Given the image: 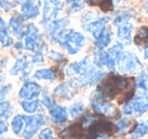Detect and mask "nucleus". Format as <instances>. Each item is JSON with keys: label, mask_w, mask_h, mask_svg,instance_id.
<instances>
[{"label": "nucleus", "mask_w": 148, "mask_h": 139, "mask_svg": "<svg viewBox=\"0 0 148 139\" xmlns=\"http://www.w3.org/2000/svg\"><path fill=\"white\" fill-rule=\"evenodd\" d=\"M53 42L59 44L60 46L64 48L68 54L75 55L77 54L85 44V38L79 32L74 30H67L58 34L53 40Z\"/></svg>", "instance_id": "nucleus-1"}, {"label": "nucleus", "mask_w": 148, "mask_h": 139, "mask_svg": "<svg viewBox=\"0 0 148 139\" xmlns=\"http://www.w3.org/2000/svg\"><path fill=\"white\" fill-rule=\"evenodd\" d=\"M130 81L128 78L118 75H112L106 78L97 87V92L105 98H115L119 92L125 90L129 86Z\"/></svg>", "instance_id": "nucleus-2"}, {"label": "nucleus", "mask_w": 148, "mask_h": 139, "mask_svg": "<svg viewBox=\"0 0 148 139\" xmlns=\"http://www.w3.org/2000/svg\"><path fill=\"white\" fill-rule=\"evenodd\" d=\"M109 21L110 17H101L99 13L95 11H87L81 17L82 28L86 32L90 33L95 39H97L107 29V25Z\"/></svg>", "instance_id": "nucleus-3"}, {"label": "nucleus", "mask_w": 148, "mask_h": 139, "mask_svg": "<svg viewBox=\"0 0 148 139\" xmlns=\"http://www.w3.org/2000/svg\"><path fill=\"white\" fill-rule=\"evenodd\" d=\"M23 49L32 52L41 51V48L43 46V38L40 35L39 30L34 23H29L25 29L23 36Z\"/></svg>", "instance_id": "nucleus-4"}, {"label": "nucleus", "mask_w": 148, "mask_h": 139, "mask_svg": "<svg viewBox=\"0 0 148 139\" xmlns=\"http://www.w3.org/2000/svg\"><path fill=\"white\" fill-rule=\"evenodd\" d=\"M116 65L118 66V70L121 73L125 74H135L139 72L141 67V62L139 58L133 53L130 52H124L117 60Z\"/></svg>", "instance_id": "nucleus-5"}, {"label": "nucleus", "mask_w": 148, "mask_h": 139, "mask_svg": "<svg viewBox=\"0 0 148 139\" xmlns=\"http://www.w3.org/2000/svg\"><path fill=\"white\" fill-rule=\"evenodd\" d=\"M90 105L91 108L97 113V114L103 115L108 117H116L117 109L115 105L108 102L99 92H93L90 96Z\"/></svg>", "instance_id": "nucleus-6"}, {"label": "nucleus", "mask_w": 148, "mask_h": 139, "mask_svg": "<svg viewBox=\"0 0 148 139\" xmlns=\"http://www.w3.org/2000/svg\"><path fill=\"white\" fill-rule=\"evenodd\" d=\"M64 3L61 0H44L43 11H42V21L43 25L56 19L60 11L63 9Z\"/></svg>", "instance_id": "nucleus-7"}, {"label": "nucleus", "mask_w": 148, "mask_h": 139, "mask_svg": "<svg viewBox=\"0 0 148 139\" xmlns=\"http://www.w3.org/2000/svg\"><path fill=\"white\" fill-rule=\"evenodd\" d=\"M21 11L25 19H32L40 14L42 1L41 0H18Z\"/></svg>", "instance_id": "nucleus-8"}, {"label": "nucleus", "mask_w": 148, "mask_h": 139, "mask_svg": "<svg viewBox=\"0 0 148 139\" xmlns=\"http://www.w3.org/2000/svg\"><path fill=\"white\" fill-rule=\"evenodd\" d=\"M44 124H45V117L42 114H36L29 117L23 129V138L31 139L38 132L40 127Z\"/></svg>", "instance_id": "nucleus-9"}, {"label": "nucleus", "mask_w": 148, "mask_h": 139, "mask_svg": "<svg viewBox=\"0 0 148 139\" xmlns=\"http://www.w3.org/2000/svg\"><path fill=\"white\" fill-rule=\"evenodd\" d=\"M42 86L39 83L34 81H27L23 83L21 88L19 89L18 96L21 98L25 100H36L42 92Z\"/></svg>", "instance_id": "nucleus-10"}, {"label": "nucleus", "mask_w": 148, "mask_h": 139, "mask_svg": "<svg viewBox=\"0 0 148 139\" xmlns=\"http://www.w3.org/2000/svg\"><path fill=\"white\" fill-rule=\"evenodd\" d=\"M93 61L97 67H103L106 66L111 71L116 70V60L110 55L109 52L103 51V49H99L95 52L93 55Z\"/></svg>", "instance_id": "nucleus-11"}, {"label": "nucleus", "mask_w": 148, "mask_h": 139, "mask_svg": "<svg viewBox=\"0 0 148 139\" xmlns=\"http://www.w3.org/2000/svg\"><path fill=\"white\" fill-rule=\"evenodd\" d=\"M68 25H69V21L63 17V19H56L54 21H50L47 25H44V28H45L46 34L49 37V39L53 40L58 34L65 31L67 29Z\"/></svg>", "instance_id": "nucleus-12"}, {"label": "nucleus", "mask_w": 148, "mask_h": 139, "mask_svg": "<svg viewBox=\"0 0 148 139\" xmlns=\"http://www.w3.org/2000/svg\"><path fill=\"white\" fill-rule=\"evenodd\" d=\"M116 27H117V37L119 40V44H121L122 46L131 45L133 25L130 21H124Z\"/></svg>", "instance_id": "nucleus-13"}, {"label": "nucleus", "mask_w": 148, "mask_h": 139, "mask_svg": "<svg viewBox=\"0 0 148 139\" xmlns=\"http://www.w3.org/2000/svg\"><path fill=\"white\" fill-rule=\"evenodd\" d=\"M90 60L88 57L83 58L81 61L74 62V63L70 64L65 70V73L67 76H81L87 72L91 68Z\"/></svg>", "instance_id": "nucleus-14"}, {"label": "nucleus", "mask_w": 148, "mask_h": 139, "mask_svg": "<svg viewBox=\"0 0 148 139\" xmlns=\"http://www.w3.org/2000/svg\"><path fill=\"white\" fill-rule=\"evenodd\" d=\"M75 86L70 82H63L57 85L54 89V94L62 100H71L75 94Z\"/></svg>", "instance_id": "nucleus-15"}, {"label": "nucleus", "mask_w": 148, "mask_h": 139, "mask_svg": "<svg viewBox=\"0 0 148 139\" xmlns=\"http://www.w3.org/2000/svg\"><path fill=\"white\" fill-rule=\"evenodd\" d=\"M49 115L53 122L59 125L64 124L68 119V113L66 108L63 106H58V105H55L51 109H49Z\"/></svg>", "instance_id": "nucleus-16"}, {"label": "nucleus", "mask_w": 148, "mask_h": 139, "mask_svg": "<svg viewBox=\"0 0 148 139\" xmlns=\"http://www.w3.org/2000/svg\"><path fill=\"white\" fill-rule=\"evenodd\" d=\"M29 59H17L15 61V63L13 64V66L10 69V74L12 75H17V74L21 73L23 76L21 78L27 77L31 71V64H29Z\"/></svg>", "instance_id": "nucleus-17"}, {"label": "nucleus", "mask_w": 148, "mask_h": 139, "mask_svg": "<svg viewBox=\"0 0 148 139\" xmlns=\"http://www.w3.org/2000/svg\"><path fill=\"white\" fill-rule=\"evenodd\" d=\"M23 21H25V19L19 14H14L10 17L8 21V28L14 36H17V37L23 36L25 29L23 27Z\"/></svg>", "instance_id": "nucleus-18"}, {"label": "nucleus", "mask_w": 148, "mask_h": 139, "mask_svg": "<svg viewBox=\"0 0 148 139\" xmlns=\"http://www.w3.org/2000/svg\"><path fill=\"white\" fill-rule=\"evenodd\" d=\"M132 104L134 112L137 113L138 116H142L148 111V96L145 94H140L138 96H136Z\"/></svg>", "instance_id": "nucleus-19"}, {"label": "nucleus", "mask_w": 148, "mask_h": 139, "mask_svg": "<svg viewBox=\"0 0 148 139\" xmlns=\"http://www.w3.org/2000/svg\"><path fill=\"white\" fill-rule=\"evenodd\" d=\"M136 13L133 9H128V8H121L119 10L115 11L114 13V25H118L119 23H124V21H129L131 19L135 17Z\"/></svg>", "instance_id": "nucleus-20"}, {"label": "nucleus", "mask_w": 148, "mask_h": 139, "mask_svg": "<svg viewBox=\"0 0 148 139\" xmlns=\"http://www.w3.org/2000/svg\"><path fill=\"white\" fill-rule=\"evenodd\" d=\"M82 127H79L78 124L72 125L61 132V137L63 139H78L82 135Z\"/></svg>", "instance_id": "nucleus-21"}, {"label": "nucleus", "mask_w": 148, "mask_h": 139, "mask_svg": "<svg viewBox=\"0 0 148 139\" xmlns=\"http://www.w3.org/2000/svg\"><path fill=\"white\" fill-rule=\"evenodd\" d=\"M95 45L97 46L99 49H103V48L108 47L112 41V33L108 29H106L97 39H95Z\"/></svg>", "instance_id": "nucleus-22"}, {"label": "nucleus", "mask_w": 148, "mask_h": 139, "mask_svg": "<svg viewBox=\"0 0 148 139\" xmlns=\"http://www.w3.org/2000/svg\"><path fill=\"white\" fill-rule=\"evenodd\" d=\"M27 118H29V117L25 116V115L19 114V115H16V116L12 119V121H11V127H12V130L15 134L18 135L19 133L21 132V130L25 128V125L27 121Z\"/></svg>", "instance_id": "nucleus-23"}, {"label": "nucleus", "mask_w": 148, "mask_h": 139, "mask_svg": "<svg viewBox=\"0 0 148 139\" xmlns=\"http://www.w3.org/2000/svg\"><path fill=\"white\" fill-rule=\"evenodd\" d=\"M34 77L40 80H47V81H53L56 79V74L52 69L49 68H42V69L36 70L34 73Z\"/></svg>", "instance_id": "nucleus-24"}, {"label": "nucleus", "mask_w": 148, "mask_h": 139, "mask_svg": "<svg viewBox=\"0 0 148 139\" xmlns=\"http://www.w3.org/2000/svg\"><path fill=\"white\" fill-rule=\"evenodd\" d=\"M41 106V102L39 100H23L21 102V108L25 113L34 114L38 111V109Z\"/></svg>", "instance_id": "nucleus-25"}, {"label": "nucleus", "mask_w": 148, "mask_h": 139, "mask_svg": "<svg viewBox=\"0 0 148 139\" xmlns=\"http://www.w3.org/2000/svg\"><path fill=\"white\" fill-rule=\"evenodd\" d=\"M83 1L84 0H66V2L69 4L67 12L69 14H74V13H77L80 10H82Z\"/></svg>", "instance_id": "nucleus-26"}, {"label": "nucleus", "mask_w": 148, "mask_h": 139, "mask_svg": "<svg viewBox=\"0 0 148 139\" xmlns=\"http://www.w3.org/2000/svg\"><path fill=\"white\" fill-rule=\"evenodd\" d=\"M84 104L82 102H76L74 103L69 109V114L71 116V118L76 119L78 116H80L83 112H84Z\"/></svg>", "instance_id": "nucleus-27"}, {"label": "nucleus", "mask_w": 148, "mask_h": 139, "mask_svg": "<svg viewBox=\"0 0 148 139\" xmlns=\"http://www.w3.org/2000/svg\"><path fill=\"white\" fill-rule=\"evenodd\" d=\"M147 82H148V78H147V75H146L145 72H140L139 73V76L137 78V81H136V84H135V88L136 89H139L141 92H146L148 88L147 86Z\"/></svg>", "instance_id": "nucleus-28"}, {"label": "nucleus", "mask_w": 148, "mask_h": 139, "mask_svg": "<svg viewBox=\"0 0 148 139\" xmlns=\"http://www.w3.org/2000/svg\"><path fill=\"white\" fill-rule=\"evenodd\" d=\"M135 42L137 44L146 43L148 45V27H141L137 32V35L135 37Z\"/></svg>", "instance_id": "nucleus-29"}, {"label": "nucleus", "mask_w": 148, "mask_h": 139, "mask_svg": "<svg viewBox=\"0 0 148 139\" xmlns=\"http://www.w3.org/2000/svg\"><path fill=\"white\" fill-rule=\"evenodd\" d=\"M11 114H12V107H11L10 103L1 100L0 102V116L7 120L11 116Z\"/></svg>", "instance_id": "nucleus-30"}, {"label": "nucleus", "mask_w": 148, "mask_h": 139, "mask_svg": "<svg viewBox=\"0 0 148 139\" xmlns=\"http://www.w3.org/2000/svg\"><path fill=\"white\" fill-rule=\"evenodd\" d=\"M148 132V128L144 123H140L136 126V128L134 129V131L131 133V138L132 139H138L143 137L144 135H146Z\"/></svg>", "instance_id": "nucleus-31"}, {"label": "nucleus", "mask_w": 148, "mask_h": 139, "mask_svg": "<svg viewBox=\"0 0 148 139\" xmlns=\"http://www.w3.org/2000/svg\"><path fill=\"white\" fill-rule=\"evenodd\" d=\"M0 43L2 47H9L12 45L13 40L11 36L9 35V31L7 28H5L3 31L0 32Z\"/></svg>", "instance_id": "nucleus-32"}, {"label": "nucleus", "mask_w": 148, "mask_h": 139, "mask_svg": "<svg viewBox=\"0 0 148 139\" xmlns=\"http://www.w3.org/2000/svg\"><path fill=\"white\" fill-rule=\"evenodd\" d=\"M11 88V84H3L2 77L0 75V102L5 98Z\"/></svg>", "instance_id": "nucleus-33"}, {"label": "nucleus", "mask_w": 148, "mask_h": 139, "mask_svg": "<svg viewBox=\"0 0 148 139\" xmlns=\"http://www.w3.org/2000/svg\"><path fill=\"white\" fill-rule=\"evenodd\" d=\"M131 124H132L131 120L125 118V119H122V120H120L119 122L116 123V127H117V130L122 133V132H125V131L129 128V126Z\"/></svg>", "instance_id": "nucleus-34"}, {"label": "nucleus", "mask_w": 148, "mask_h": 139, "mask_svg": "<svg viewBox=\"0 0 148 139\" xmlns=\"http://www.w3.org/2000/svg\"><path fill=\"white\" fill-rule=\"evenodd\" d=\"M15 6L14 1L12 0H0V7L5 11H9Z\"/></svg>", "instance_id": "nucleus-35"}, {"label": "nucleus", "mask_w": 148, "mask_h": 139, "mask_svg": "<svg viewBox=\"0 0 148 139\" xmlns=\"http://www.w3.org/2000/svg\"><path fill=\"white\" fill-rule=\"evenodd\" d=\"M53 130L51 128H45L40 132L39 139H53Z\"/></svg>", "instance_id": "nucleus-36"}, {"label": "nucleus", "mask_w": 148, "mask_h": 139, "mask_svg": "<svg viewBox=\"0 0 148 139\" xmlns=\"http://www.w3.org/2000/svg\"><path fill=\"white\" fill-rule=\"evenodd\" d=\"M42 104L48 109H51L53 106H55V102L53 100V98L49 96V94H44L43 96V100H42Z\"/></svg>", "instance_id": "nucleus-37"}, {"label": "nucleus", "mask_w": 148, "mask_h": 139, "mask_svg": "<svg viewBox=\"0 0 148 139\" xmlns=\"http://www.w3.org/2000/svg\"><path fill=\"white\" fill-rule=\"evenodd\" d=\"M122 112L125 115H131L134 112V108H133V104L132 102H127L126 104L123 105L122 107Z\"/></svg>", "instance_id": "nucleus-38"}, {"label": "nucleus", "mask_w": 148, "mask_h": 139, "mask_svg": "<svg viewBox=\"0 0 148 139\" xmlns=\"http://www.w3.org/2000/svg\"><path fill=\"white\" fill-rule=\"evenodd\" d=\"M49 58L53 61H59L63 58V54L56 51V50H51L49 52Z\"/></svg>", "instance_id": "nucleus-39"}, {"label": "nucleus", "mask_w": 148, "mask_h": 139, "mask_svg": "<svg viewBox=\"0 0 148 139\" xmlns=\"http://www.w3.org/2000/svg\"><path fill=\"white\" fill-rule=\"evenodd\" d=\"M8 131V126H7L6 119L0 116V135L4 134Z\"/></svg>", "instance_id": "nucleus-40"}, {"label": "nucleus", "mask_w": 148, "mask_h": 139, "mask_svg": "<svg viewBox=\"0 0 148 139\" xmlns=\"http://www.w3.org/2000/svg\"><path fill=\"white\" fill-rule=\"evenodd\" d=\"M5 28H7V27H6V25H5L4 19H3L1 17H0V32L3 31V30H4Z\"/></svg>", "instance_id": "nucleus-41"}, {"label": "nucleus", "mask_w": 148, "mask_h": 139, "mask_svg": "<svg viewBox=\"0 0 148 139\" xmlns=\"http://www.w3.org/2000/svg\"><path fill=\"white\" fill-rule=\"evenodd\" d=\"M144 58L148 59V45H146L145 48H144Z\"/></svg>", "instance_id": "nucleus-42"}, {"label": "nucleus", "mask_w": 148, "mask_h": 139, "mask_svg": "<svg viewBox=\"0 0 148 139\" xmlns=\"http://www.w3.org/2000/svg\"><path fill=\"white\" fill-rule=\"evenodd\" d=\"M95 139H109V137L106 136V135H99V136L95 137Z\"/></svg>", "instance_id": "nucleus-43"}, {"label": "nucleus", "mask_w": 148, "mask_h": 139, "mask_svg": "<svg viewBox=\"0 0 148 139\" xmlns=\"http://www.w3.org/2000/svg\"><path fill=\"white\" fill-rule=\"evenodd\" d=\"M122 1H124V0H114V3H120Z\"/></svg>", "instance_id": "nucleus-44"}, {"label": "nucleus", "mask_w": 148, "mask_h": 139, "mask_svg": "<svg viewBox=\"0 0 148 139\" xmlns=\"http://www.w3.org/2000/svg\"><path fill=\"white\" fill-rule=\"evenodd\" d=\"M0 139H15V138H11V137H7V138H0Z\"/></svg>", "instance_id": "nucleus-45"}, {"label": "nucleus", "mask_w": 148, "mask_h": 139, "mask_svg": "<svg viewBox=\"0 0 148 139\" xmlns=\"http://www.w3.org/2000/svg\"><path fill=\"white\" fill-rule=\"evenodd\" d=\"M146 7H147V9H148V1H147V3H146Z\"/></svg>", "instance_id": "nucleus-46"}, {"label": "nucleus", "mask_w": 148, "mask_h": 139, "mask_svg": "<svg viewBox=\"0 0 148 139\" xmlns=\"http://www.w3.org/2000/svg\"><path fill=\"white\" fill-rule=\"evenodd\" d=\"M53 139H57V138H55V137H54V138H53Z\"/></svg>", "instance_id": "nucleus-47"}, {"label": "nucleus", "mask_w": 148, "mask_h": 139, "mask_svg": "<svg viewBox=\"0 0 148 139\" xmlns=\"http://www.w3.org/2000/svg\"><path fill=\"white\" fill-rule=\"evenodd\" d=\"M147 124H148V121H147Z\"/></svg>", "instance_id": "nucleus-48"}]
</instances>
